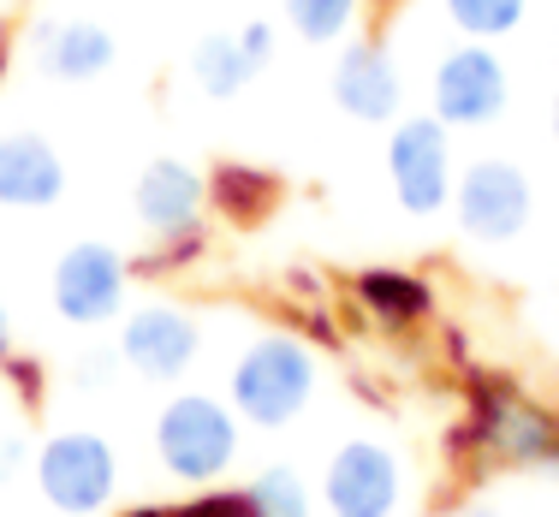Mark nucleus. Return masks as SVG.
Listing matches in <instances>:
<instances>
[{
	"label": "nucleus",
	"instance_id": "obj_1",
	"mask_svg": "<svg viewBox=\"0 0 559 517\" xmlns=\"http://www.w3.org/2000/svg\"><path fill=\"white\" fill-rule=\"evenodd\" d=\"M316 393V351L298 334H257L226 369V405L250 429H286Z\"/></svg>",
	"mask_w": 559,
	"mask_h": 517
},
{
	"label": "nucleus",
	"instance_id": "obj_2",
	"mask_svg": "<svg viewBox=\"0 0 559 517\" xmlns=\"http://www.w3.org/2000/svg\"><path fill=\"white\" fill-rule=\"evenodd\" d=\"M464 446L495 464H512V470H554L559 476V410L483 375V381H471Z\"/></svg>",
	"mask_w": 559,
	"mask_h": 517
},
{
	"label": "nucleus",
	"instance_id": "obj_3",
	"mask_svg": "<svg viewBox=\"0 0 559 517\" xmlns=\"http://www.w3.org/2000/svg\"><path fill=\"white\" fill-rule=\"evenodd\" d=\"M238 446H245V422L215 393H173L155 417V458L185 488H215L238 464Z\"/></svg>",
	"mask_w": 559,
	"mask_h": 517
},
{
	"label": "nucleus",
	"instance_id": "obj_4",
	"mask_svg": "<svg viewBox=\"0 0 559 517\" xmlns=\"http://www.w3.org/2000/svg\"><path fill=\"white\" fill-rule=\"evenodd\" d=\"M31 476H36V494L60 517H96L119 494V453L96 429H60L36 446Z\"/></svg>",
	"mask_w": 559,
	"mask_h": 517
},
{
	"label": "nucleus",
	"instance_id": "obj_5",
	"mask_svg": "<svg viewBox=\"0 0 559 517\" xmlns=\"http://www.w3.org/2000/svg\"><path fill=\"white\" fill-rule=\"evenodd\" d=\"M452 220L471 244H518L536 220V184L512 155H476L452 184Z\"/></svg>",
	"mask_w": 559,
	"mask_h": 517
},
{
	"label": "nucleus",
	"instance_id": "obj_6",
	"mask_svg": "<svg viewBox=\"0 0 559 517\" xmlns=\"http://www.w3.org/2000/svg\"><path fill=\"white\" fill-rule=\"evenodd\" d=\"M388 184L411 220H435L452 208L459 161H452V131L435 113H405L388 125Z\"/></svg>",
	"mask_w": 559,
	"mask_h": 517
},
{
	"label": "nucleus",
	"instance_id": "obj_7",
	"mask_svg": "<svg viewBox=\"0 0 559 517\" xmlns=\"http://www.w3.org/2000/svg\"><path fill=\"white\" fill-rule=\"evenodd\" d=\"M512 108V72L495 43H452L429 72V113L447 131H488Z\"/></svg>",
	"mask_w": 559,
	"mask_h": 517
},
{
	"label": "nucleus",
	"instance_id": "obj_8",
	"mask_svg": "<svg viewBox=\"0 0 559 517\" xmlns=\"http://www.w3.org/2000/svg\"><path fill=\"white\" fill-rule=\"evenodd\" d=\"M126 291H131V256L102 238H78L60 250L55 274H48V298H55L60 322L72 327H108L126 315Z\"/></svg>",
	"mask_w": 559,
	"mask_h": 517
},
{
	"label": "nucleus",
	"instance_id": "obj_9",
	"mask_svg": "<svg viewBox=\"0 0 559 517\" xmlns=\"http://www.w3.org/2000/svg\"><path fill=\"white\" fill-rule=\"evenodd\" d=\"M114 351L138 381L173 387V381H185L191 363L203 357V322H197L185 303H138V310L119 315Z\"/></svg>",
	"mask_w": 559,
	"mask_h": 517
},
{
	"label": "nucleus",
	"instance_id": "obj_10",
	"mask_svg": "<svg viewBox=\"0 0 559 517\" xmlns=\"http://www.w3.org/2000/svg\"><path fill=\"white\" fill-rule=\"evenodd\" d=\"M328 517H393L405 506V464L381 441H345L322 464Z\"/></svg>",
	"mask_w": 559,
	"mask_h": 517
},
{
	"label": "nucleus",
	"instance_id": "obj_11",
	"mask_svg": "<svg viewBox=\"0 0 559 517\" xmlns=\"http://www.w3.org/2000/svg\"><path fill=\"white\" fill-rule=\"evenodd\" d=\"M328 96L357 125H393V119H405V72H399L393 48L376 43V36H345L334 55V72H328Z\"/></svg>",
	"mask_w": 559,
	"mask_h": 517
},
{
	"label": "nucleus",
	"instance_id": "obj_12",
	"mask_svg": "<svg viewBox=\"0 0 559 517\" xmlns=\"http://www.w3.org/2000/svg\"><path fill=\"white\" fill-rule=\"evenodd\" d=\"M203 208H209V172H197L179 155H155L143 161L138 184H131V215L150 238H173V232H191L203 227Z\"/></svg>",
	"mask_w": 559,
	"mask_h": 517
},
{
	"label": "nucleus",
	"instance_id": "obj_13",
	"mask_svg": "<svg viewBox=\"0 0 559 517\" xmlns=\"http://www.w3.org/2000/svg\"><path fill=\"white\" fill-rule=\"evenodd\" d=\"M31 55H36V72L55 77V84H96V77L114 72L119 43L102 19H55V24H36Z\"/></svg>",
	"mask_w": 559,
	"mask_h": 517
},
{
	"label": "nucleus",
	"instance_id": "obj_14",
	"mask_svg": "<svg viewBox=\"0 0 559 517\" xmlns=\"http://www.w3.org/2000/svg\"><path fill=\"white\" fill-rule=\"evenodd\" d=\"M66 196V161L43 131H0V208H55Z\"/></svg>",
	"mask_w": 559,
	"mask_h": 517
},
{
	"label": "nucleus",
	"instance_id": "obj_15",
	"mask_svg": "<svg viewBox=\"0 0 559 517\" xmlns=\"http://www.w3.org/2000/svg\"><path fill=\"white\" fill-rule=\"evenodd\" d=\"M352 298H357V310L376 327H388V334H405V327H417L435 315V286L411 268H357Z\"/></svg>",
	"mask_w": 559,
	"mask_h": 517
},
{
	"label": "nucleus",
	"instance_id": "obj_16",
	"mask_svg": "<svg viewBox=\"0 0 559 517\" xmlns=\"http://www.w3.org/2000/svg\"><path fill=\"white\" fill-rule=\"evenodd\" d=\"M185 72H191V84L203 89L209 101H238L262 77V65L250 60V48L238 43V31H209V36H197Z\"/></svg>",
	"mask_w": 559,
	"mask_h": 517
},
{
	"label": "nucleus",
	"instance_id": "obj_17",
	"mask_svg": "<svg viewBox=\"0 0 559 517\" xmlns=\"http://www.w3.org/2000/svg\"><path fill=\"white\" fill-rule=\"evenodd\" d=\"M280 179L269 167H250V161H221L209 172V208H221L233 227H257L262 215L274 208Z\"/></svg>",
	"mask_w": 559,
	"mask_h": 517
},
{
	"label": "nucleus",
	"instance_id": "obj_18",
	"mask_svg": "<svg viewBox=\"0 0 559 517\" xmlns=\"http://www.w3.org/2000/svg\"><path fill=\"white\" fill-rule=\"evenodd\" d=\"M286 12V31L310 48H340L345 36L364 19V0H280Z\"/></svg>",
	"mask_w": 559,
	"mask_h": 517
},
{
	"label": "nucleus",
	"instance_id": "obj_19",
	"mask_svg": "<svg viewBox=\"0 0 559 517\" xmlns=\"http://www.w3.org/2000/svg\"><path fill=\"white\" fill-rule=\"evenodd\" d=\"M441 12L464 43H500L530 19V0H441Z\"/></svg>",
	"mask_w": 559,
	"mask_h": 517
},
{
	"label": "nucleus",
	"instance_id": "obj_20",
	"mask_svg": "<svg viewBox=\"0 0 559 517\" xmlns=\"http://www.w3.org/2000/svg\"><path fill=\"white\" fill-rule=\"evenodd\" d=\"M245 506L250 517H310V488L292 464H269L245 482Z\"/></svg>",
	"mask_w": 559,
	"mask_h": 517
},
{
	"label": "nucleus",
	"instance_id": "obj_21",
	"mask_svg": "<svg viewBox=\"0 0 559 517\" xmlns=\"http://www.w3.org/2000/svg\"><path fill=\"white\" fill-rule=\"evenodd\" d=\"M167 517H250V506H245V488H203L185 506H167Z\"/></svg>",
	"mask_w": 559,
	"mask_h": 517
},
{
	"label": "nucleus",
	"instance_id": "obj_22",
	"mask_svg": "<svg viewBox=\"0 0 559 517\" xmlns=\"http://www.w3.org/2000/svg\"><path fill=\"white\" fill-rule=\"evenodd\" d=\"M155 256L150 262H138V268H185V262H197L203 256V244H209V232L203 227H191V232H173V238H155Z\"/></svg>",
	"mask_w": 559,
	"mask_h": 517
},
{
	"label": "nucleus",
	"instance_id": "obj_23",
	"mask_svg": "<svg viewBox=\"0 0 559 517\" xmlns=\"http://www.w3.org/2000/svg\"><path fill=\"white\" fill-rule=\"evenodd\" d=\"M114 369H126V363H119V351H90V357H78V363H72V381H78V387H90V393H102L114 381Z\"/></svg>",
	"mask_w": 559,
	"mask_h": 517
},
{
	"label": "nucleus",
	"instance_id": "obj_24",
	"mask_svg": "<svg viewBox=\"0 0 559 517\" xmlns=\"http://www.w3.org/2000/svg\"><path fill=\"white\" fill-rule=\"evenodd\" d=\"M238 43L250 48V60L262 65V72H269V60H274V48H280V31L269 19H250V24H238Z\"/></svg>",
	"mask_w": 559,
	"mask_h": 517
},
{
	"label": "nucleus",
	"instance_id": "obj_25",
	"mask_svg": "<svg viewBox=\"0 0 559 517\" xmlns=\"http://www.w3.org/2000/svg\"><path fill=\"white\" fill-rule=\"evenodd\" d=\"M31 458H36V446L24 441V434H0V482L19 476V464H31Z\"/></svg>",
	"mask_w": 559,
	"mask_h": 517
},
{
	"label": "nucleus",
	"instance_id": "obj_26",
	"mask_svg": "<svg viewBox=\"0 0 559 517\" xmlns=\"http://www.w3.org/2000/svg\"><path fill=\"white\" fill-rule=\"evenodd\" d=\"M12 363V315H7V303H0V369Z\"/></svg>",
	"mask_w": 559,
	"mask_h": 517
},
{
	"label": "nucleus",
	"instance_id": "obj_27",
	"mask_svg": "<svg viewBox=\"0 0 559 517\" xmlns=\"http://www.w3.org/2000/svg\"><path fill=\"white\" fill-rule=\"evenodd\" d=\"M452 517H500V512H495V506H459Z\"/></svg>",
	"mask_w": 559,
	"mask_h": 517
},
{
	"label": "nucleus",
	"instance_id": "obj_28",
	"mask_svg": "<svg viewBox=\"0 0 559 517\" xmlns=\"http://www.w3.org/2000/svg\"><path fill=\"white\" fill-rule=\"evenodd\" d=\"M7 60H12V43L0 36V84H7Z\"/></svg>",
	"mask_w": 559,
	"mask_h": 517
},
{
	"label": "nucleus",
	"instance_id": "obj_29",
	"mask_svg": "<svg viewBox=\"0 0 559 517\" xmlns=\"http://www.w3.org/2000/svg\"><path fill=\"white\" fill-rule=\"evenodd\" d=\"M138 517H167V506H138Z\"/></svg>",
	"mask_w": 559,
	"mask_h": 517
},
{
	"label": "nucleus",
	"instance_id": "obj_30",
	"mask_svg": "<svg viewBox=\"0 0 559 517\" xmlns=\"http://www.w3.org/2000/svg\"><path fill=\"white\" fill-rule=\"evenodd\" d=\"M554 143H559V96H554Z\"/></svg>",
	"mask_w": 559,
	"mask_h": 517
}]
</instances>
